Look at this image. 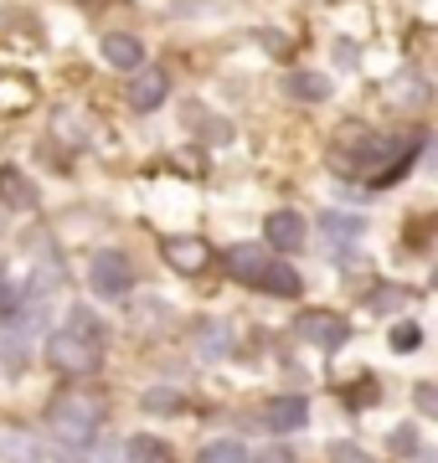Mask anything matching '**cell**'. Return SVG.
<instances>
[{
    "label": "cell",
    "mask_w": 438,
    "mask_h": 463,
    "mask_svg": "<svg viewBox=\"0 0 438 463\" xmlns=\"http://www.w3.org/2000/svg\"><path fill=\"white\" fill-rule=\"evenodd\" d=\"M304 232H309V222H304L300 212H273L269 216V242L279 252H300L304 248Z\"/></svg>",
    "instance_id": "ba28073f"
},
{
    "label": "cell",
    "mask_w": 438,
    "mask_h": 463,
    "mask_svg": "<svg viewBox=\"0 0 438 463\" xmlns=\"http://www.w3.org/2000/svg\"><path fill=\"white\" fill-rule=\"evenodd\" d=\"M170 93V78L160 72V67H139V78L129 83V109H139V114H150V109H160Z\"/></svg>",
    "instance_id": "277c9868"
},
{
    "label": "cell",
    "mask_w": 438,
    "mask_h": 463,
    "mask_svg": "<svg viewBox=\"0 0 438 463\" xmlns=\"http://www.w3.org/2000/svg\"><path fill=\"white\" fill-rule=\"evenodd\" d=\"M253 288H263V294H279V298H294L304 283H300V273H294L289 263H269V268H263V279H258Z\"/></svg>",
    "instance_id": "7c38bea8"
},
{
    "label": "cell",
    "mask_w": 438,
    "mask_h": 463,
    "mask_svg": "<svg viewBox=\"0 0 438 463\" xmlns=\"http://www.w3.org/2000/svg\"><path fill=\"white\" fill-rule=\"evenodd\" d=\"M52 432L72 448H88V438L99 432L103 422V402L99 397H83V392H68L62 402H52Z\"/></svg>",
    "instance_id": "6da1fadb"
},
{
    "label": "cell",
    "mask_w": 438,
    "mask_h": 463,
    "mask_svg": "<svg viewBox=\"0 0 438 463\" xmlns=\"http://www.w3.org/2000/svg\"><path fill=\"white\" fill-rule=\"evenodd\" d=\"M191 340H196V350H202L206 361H222V355H233V345H237V335H233L227 319H202Z\"/></svg>",
    "instance_id": "8992f818"
},
{
    "label": "cell",
    "mask_w": 438,
    "mask_h": 463,
    "mask_svg": "<svg viewBox=\"0 0 438 463\" xmlns=\"http://www.w3.org/2000/svg\"><path fill=\"white\" fill-rule=\"evenodd\" d=\"M129 463H170L166 443H155V438H135L129 443Z\"/></svg>",
    "instance_id": "2e32d148"
},
{
    "label": "cell",
    "mask_w": 438,
    "mask_h": 463,
    "mask_svg": "<svg viewBox=\"0 0 438 463\" xmlns=\"http://www.w3.org/2000/svg\"><path fill=\"white\" fill-rule=\"evenodd\" d=\"M47 361L57 365V371H68V376H93L99 361H103V345L88 340V335H78V330H52L47 335Z\"/></svg>",
    "instance_id": "7a4b0ae2"
},
{
    "label": "cell",
    "mask_w": 438,
    "mask_h": 463,
    "mask_svg": "<svg viewBox=\"0 0 438 463\" xmlns=\"http://www.w3.org/2000/svg\"><path fill=\"white\" fill-rule=\"evenodd\" d=\"M320 232H325V242H330V248H346V242H356V237H361V216H346V212H325L320 216Z\"/></svg>",
    "instance_id": "8fae6325"
},
{
    "label": "cell",
    "mask_w": 438,
    "mask_h": 463,
    "mask_svg": "<svg viewBox=\"0 0 438 463\" xmlns=\"http://www.w3.org/2000/svg\"><path fill=\"white\" fill-rule=\"evenodd\" d=\"M103 62L109 67H145V47H139L135 36H103Z\"/></svg>",
    "instance_id": "30bf717a"
},
{
    "label": "cell",
    "mask_w": 438,
    "mask_h": 463,
    "mask_svg": "<svg viewBox=\"0 0 438 463\" xmlns=\"http://www.w3.org/2000/svg\"><path fill=\"white\" fill-rule=\"evenodd\" d=\"M166 263L176 273H202L212 263V248H206L202 237H166Z\"/></svg>",
    "instance_id": "5b68a950"
},
{
    "label": "cell",
    "mask_w": 438,
    "mask_h": 463,
    "mask_svg": "<svg viewBox=\"0 0 438 463\" xmlns=\"http://www.w3.org/2000/svg\"><path fill=\"white\" fill-rule=\"evenodd\" d=\"M269 263H273L269 248H258V242H237V248L227 252V273H233V279H243V283H258Z\"/></svg>",
    "instance_id": "52a82bcc"
},
{
    "label": "cell",
    "mask_w": 438,
    "mask_h": 463,
    "mask_svg": "<svg viewBox=\"0 0 438 463\" xmlns=\"http://www.w3.org/2000/svg\"><path fill=\"white\" fill-rule=\"evenodd\" d=\"M289 93L304 99V103H320V99H330V78H325V72H294V78H289Z\"/></svg>",
    "instance_id": "5bb4252c"
},
{
    "label": "cell",
    "mask_w": 438,
    "mask_h": 463,
    "mask_svg": "<svg viewBox=\"0 0 438 463\" xmlns=\"http://www.w3.org/2000/svg\"><path fill=\"white\" fill-rule=\"evenodd\" d=\"M0 227H5V216H0Z\"/></svg>",
    "instance_id": "44dd1931"
},
{
    "label": "cell",
    "mask_w": 438,
    "mask_h": 463,
    "mask_svg": "<svg viewBox=\"0 0 438 463\" xmlns=\"http://www.w3.org/2000/svg\"><path fill=\"white\" fill-rule=\"evenodd\" d=\"M304 335H315V340H325V345H340V325L336 319H304Z\"/></svg>",
    "instance_id": "e0dca14e"
},
{
    "label": "cell",
    "mask_w": 438,
    "mask_h": 463,
    "mask_svg": "<svg viewBox=\"0 0 438 463\" xmlns=\"http://www.w3.org/2000/svg\"><path fill=\"white\" fill-rule=\"evenodd\" d=\"M392 345L413 350V345H418V330H413V325H403V330H392Z\"/></svg>",
    "instance_id": "ffe728a7"
},
{
    "label": "cell",
    "mask_w": 438,
    "mask_h": 463,
    "mask_svg": "<svg viewBox=\"0 0 438 463\" xmlns=\"http://www.w3.org/2000/svg\"><path fill=\"white\" fill-rule=\"evenodd\" d=\"M0 458H5V463H36V443H32V432L0 428Z\"/></svg>",
    "instance_id": "4fadbf2b"
},
{
    "label": "cell",
    "mask_w": 438,
    "mask_h": 463,
    "mask_svg": "<svg viewBox=\"0 0 438 463\" xmlns=\"http://www.w3.org/2000/svg\"><path fill=\"white\" fill-rule=\"evenodd\" d=\"M330 458H336V463H371L367 453H361V448H351V443H336V448H330Z\"/></svg>",
    "instance_id": "ac0fdd59"
},
{
    "label": "cell",
    "mask_w": 438,
    "mask_h": 463,
    "mask_svg": "<svg viewBox=\"0 0 438 463\" xmlns=\"http://www.w3.org/2000/svg\"><path fill=\"white\" fill-rule=\"evenodd\" d=\"M309 422V402L304 397H279L269 407V428L273 432H294V428H304Z\"/></svg>",
    "instance_id": "9c48e42d"
},
{
    "label": "cell",
    "mask_w": 438,
    "mask_h": 463,
    "mask_svg": "<svg viewBox=\"0 0 438 463\" xmlns=\"http://www.w3.org/2000/svg\"><path fill=\"white\" fill-rule=\"evenodd\" d=\"M196 463H253V458H248V448L237 443V438H222V443H206Z\"/></svg>",
    "instance_id": "9a60e30c"
},
{
    "label": "cell",
    "mask_w": 438,
    "mask_h": 463,
    "mask_svg": "<svg viewBox=\"0 0 438 463\" xmlns=\"http://www.w3.org/2000/svg\"><path fill=\"white\" fill-rule=\"evenodd\" d=\"M392 448H397V453H413V448H418V432H413V428H397V432H392Z\"/></svg>",
    "instance_id": "d6986e66"
},
{
    "label": "cell",
    "mask_w": 438,
    "mask_h": 463,
    "mask_svg": "<svg viewBox=\"0 0 438 463\" xmlns=\"http://www.w3.org/2000/svg\"><path fill=\"white\" fill-rule=\"evenodd\" d=\"M88 288L99 298H124L135 288V263H129L124 252H99V258L88 263Z\"/></svg>",
    "instance_id": "3957f363"
}]
</instances>
